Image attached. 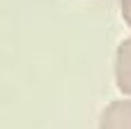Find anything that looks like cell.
<instances>
[{
	"label": "cell",
	"mask_w": 131,
	"mask_h": 129,
	"mask_svg": "<svg viewBox=\"0 0 131 129\" xmlns=\"http://www.w3.org/2000/svg\"><path fill=\"white\" fill-rule=\"evenodd\" d=\"M99 129H131V102L120 99L104 108Z\"/></svg>",
	"instance_id": "1"
},
{
	"label": "cell",
	"mask_w": 131,
	"mask_h": 129,
	"mask_svg": "<svg viewBox=\"0 0 131 129\" xmlns=\"http://www.w3.org/2000/svg\"><path fill=\"white\" fill-rule=\"evenodd\" d=\"M115 81L122 92L131 95V37L124 39L117 46V58H115Z\"/></svg>",
	"instance_id": "2"
},
{
	"label": "cell",
	"mask_w": 131,
	"mask_h": 129,
	"mask_svg": "<svg viewBox=\"0 0 131 129\" xmlns=\"http://www.w3.org/2000/svg\"><path fill=\"white\" fill-rule=\"evenodd\" d=\"M122 16H124V21L131 25V0H122Z\"/></svg>",
	"instance_id": "3"
}]
</instances>
